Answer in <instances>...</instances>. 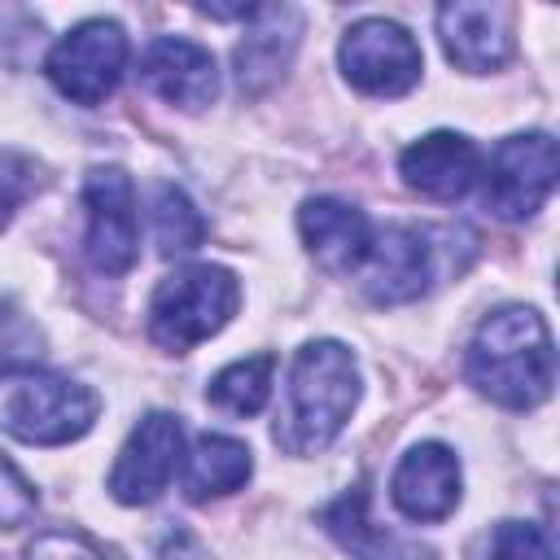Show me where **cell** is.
<instances>
[{
  "instance_id": "cell-6",
  "label": "cell",
  "mask_w": 560,
  "mask_h": 560,
  "mask_svg": "<svg viewBox=\"0 0 560 560\" xmlns=\"http://www.w3.org/2000/svg\"><path fill=\"white\" fill-rule=\"evenodd\" d=\"M127 57H131L127 31L114 18H83L52 44V52L44 57V74L66 101L101 105L118 88Z\"/></svg>"
},
{
  "instance_id": "cell-2",
  "label": "cell",
  "mask_w": 560,
  "mask_h": 560,
  "mask_svg": "<svg viewBox=\"0 0 560 560\" xmlns=\"http://www.w3.org/2000/svg\"><path fill=\"white\" fill-rule=\"evenodd\" d=\"M359 398H363V372L354 350L332 337L306 341L289 363L284 411L271 429L276 446L298 459L328 451L341 438L346 420L354 416Z\"/></svg>"
},
{
  "instance_id": "cell-10",
  "label": "cell",
  "mask_w": 560,
  "mask_h": 560,
  "mask_svg": "<svg viewBox=\"0 0 560 560\" xmlns=\"http://www.w3.org/2000/svg\"><path fill=\"white\" fill-rule=\"evenodd\" d=\"M179 464H184V424H179V416L149 411V416H140V424L118 446V459L109 468L105 490L127 508L158 503L166 494L171 477L179 472Z\"/></svg>"
},
{
  "instance_id": "cell-11",
  "label": "cell",
  "mask_w": 560,
  "mask_h": 560,
  "mask_svg": "<svg viewBox=\"0 0 560 560\" xmlns=\"http://www.w3.org/2000/svg\"><path fill=\"white\" fill-rule=\"evenodd\" d=\"M464 472L459 455L446 442H416L389 472V499L394 508L416 525H438L459 508Z\"/></svg>"
},
{
  "instance_id": "cell-20",
  "label": "cell",
  "mask_w": 560,
  "mask_h": 560,
  "mask_svg": "<svg viewBox=\"0 0 560 560\" xmlns=\"http://www.w3.org/2000/svg\"><path fill=\"white\" fill-rule=\"evenodd\" d=\"M149 223H153V241H158V254L162 258H175V254H188L201 245L206 236V219L201 210L192 206V197L175 184H158L153 197H149Z\"/></svg>"
},
{
  "instance_id": "cell-14",
  "label": "cell",
  "mask_w": 560,
  "mask_h": 560,
  "mask_svg": "<svg viewBox=\"0 0 560 560\" xmlns=\"http://www.w3.org/2000/svg\"><path fill=\"white\" fill-rule=\"evenodd\" d=\"M481 149L464 131H429L398 153V175L411 192L433 201H459L481 179Z\"/></svg>"
},
{
  "instance_id": "cell-12",
  "label": "cell",
  "mask_w": 560,
  "mask_h": 560,
  "mask_svg": "<svg viewBox=\"0 0 560 560\" xmlns=\"http://www.w3.org/2000/svg\"><path fill=\"white\" fill-rule=\"evenodd\" d=\"M438 39L455 70L464 74H494L512 61L516 35H512V9L508 4H472L451 0L438 9Z\"/></svg>"
},
{
  "instance_id": "cell-15",
  "label": "cell",
  "mask_w": 560,
  "mask_h": 560,
  "mask_svg": "<svg viewBox=\"0 0 560 560\" xmlns=\"http://www.w3.org/2000/svg\"><path fill=\"white\" fill-rule=\"evenodd\" d=\"M372 232H376V223L341 197H306L298 210V236H302L306 254L332 276L359 271V262L372 245Z\"/></svg>"
},
{
  "instance_id": "cell-22",
  "label": "cell",
  "mask_w": 560,
  "mask_h": 560,
  "mask_svg": "<svg viewBox=\"0 0 560 560\" xmlns=\"http://www.w3.org/2000/svg\"><path fill=\"white\" fill-rule=\"evenodd\" d=\"M486 560H556V551H551V538L538 525H529V521H503L490 534Z\"/></svg>"
},
{
  "instance_id": "cell-16",
  "label": "cell",
  "mask_w": 560,
  "mask_h": 560,
  "mask_svg": "<svg viewBox=\"0 0 560 560\" xmlns=\"http://www.w3.org/2000/svg\"><path fill=\"white\" fill-rule=\"evenodd\" d=\"M298 39H302V13L293 4H258L245 39L232 52L241 92L262 96L271 83H280L298 52Z\"/></svg>"
},
{
  "instance_id": "cell-18",
  "label": "cell",
  "mask_w": 560,
  "mask_h": 560,
  "mask_svg": "<svg viewBox=\"0 0 560 560\" xmlns=\"http://www.w3.org/2000/svg\"><path fill=\"white\" fill-rule=\"evenodd\" d=\"M249 477H254V451L241 438H228V433H201L184 451V464H179V486L192 503L232 494Z\"/></svg>"
},
{
  "instance_id": "cell-5",
  "label": "cell",
  "mask_w": 560,
  "mask_h": 560,
  "mask_svg": "<svg viewBox=\"0 0 560 560\" xmlns=\"http://www.w3.org/2000/svg\"><path fill=\"white\" fill-rule=\"evenodd\" d=\"M337 66L346 83L363 96H407L424 74V52L416 35L394 18H359L337 44Z\"/></svg>"
},
{
  "instance_id": "cell-3",
  "label": "cell",
  "mask_w": 560,
  "mask_h": 560,
  "mask_svg": "<svg viewBox=\"0 0 560 560\" xmlns=\"http://www.w3.org/2000/svg\"><path fill=\"white\" fill-rule=\"evenodd\" d=\"M241 306V280L219 262H184L149 298V337L166 354H188L228 328Z\"/></svg>"
},
{
  "instance_id": "cell-25",
  "label": "cell",
  "mask_w": 560,
  "mask_h": 560,
  "mask_svg": "<svg viewBox=\"0 0 560 560\" xmlns=\"http://www.w3.org/2000/svg\"><path fill=\"white\" fill-rule=\"evenodd\" d=\"M31 162H22V158H13V153H0V223L13 214V206L26 197V188H31Z\"/></svg>"
},
{
  "instance_id": "cell-24",
  "label": "cell",
  "mask_w": 560,
  "mask_h": 560,
  "mask_svg": "<svg viewBox=\"0 0 560 560\" xmlns=\"http://www.w3.org/2000/svg\"><path fill=\"white\" fill-rule=\"evenodd\" d=\"M26 560H109V556L79 529H48L26 547Z\"/></svg>"
},
{
  "instance_id": "cell-8",
  "label": "cell",
  "mask_w": 560,
  "mask_h": 560,
  "mask_svg": "<svg viewBox=\"0 0 560 560\" xmlns=\"http://www.w3.org/2000/svg\"><path fill=\"white\" fill-rule=\"evenodd\" d=\"M560 153L547 131H516L494 144L490 162L481 166L486 179V210L499 219H529L542 210V201L556 188Z\"/></svg>"
},
{
  "instance_id": "cell-23",
  "label": "cell",
  "mask_w": 560,
  "mask_h": 560,
  "mask_svg": "<svg viewBox=\"0 0 560 560\" xmlns=\"http://www.w3.org/2000/svg\"><path fill=\"white\" fill-rule=\"evenodd\" d=\"M35 503H39L35 486L18 472V464L9 455H0V529L26 525L35 516Z\"/></svg>"
},
{
  "instance_id": "cell-1",
  "label": "cell",
  "mask_w": 560,
  "mask_h": 560,
  "mask_svg": "<svg viewBox=\"0 0 560 560\" xmlns=\"http://www.w3.org/2000/svg\"><path fill=\"white\" fill-rule=\"evenodd\" d=\"M464 376L481 398L508 411H534L547 402L556 385V346L547 319L534 306L490 311L468 337Z\"/></svg>"
},
{
  "instance_id": "cell-9",
  "label": "cell",
  "mask_w": 560,
  "mask_h": 560,
  "mask_svg": "<svg viewBox=\"0 0 560 560\" xmlns=\"http://www.w3.org/2000/svg\"><path fill=\"white\" fill-rule=\"evenodd\" d=\"M83 254L96 271L122 276L140 249V219H136V184L122 166H92L83 175Z\"/></svg>"
},
{
  "instance_id": "cell-4",
  "label": "cell",
  "mask_w": 560,
  "mask_h": 560,
  "mask_svg": "<svg viewBox=\"0 0 560 560\" xmlns=\"http://www.w3.org/2000/svg\"><path fill=\"white\" fill-rule=\"evenodd\" d=\"M101 416V394L74 376L39 372L26 376L0 411L4 433H13L26 446H66L79 442Z\"/></svg>"
},
{
  "instance_id": "cell-13",
  "label": "cell",
  "mask_w": 560,
  "mask_h": 560,
  "mask_svg": "<svg viewBox=\"0 0 560 560\" xmlns=\"http://www.w3.org/2000/svg\"><path fill=\"white\" fill-rule=\"evenodd\" d=\"M140 83L175 105V109H206L219 96V66L210 57V48H201L197 39L184 35H158L144 52H140Z\"/></svg>"
},
{
  "instance_id": "cell-7",
  "label": "cell",
  "mask_w": 560,
  "mask_h": 560,
  "mask_svg": "<svg viewBox=\"0 0 560 560\" xmlns=\"http://www.w3.org/2000/svg\"><path fill=\"white\" fill-rule=\"evenodd\" d=\"M354 280H359L363 298L376 302V306L416 302L438 280L433 228H420V223H385V228H376Z\"/></svg>"
},
{
  "instance_id": "cell-21",
  "label": "cell",
  "mask_w": 560,
  "mask_h": 560,
  "mask_svg": "<svg viewBox=\"0 0 560 560\" xmlns=\"http://www.w3.org/2000/svg\"><path fill=\"white\" fill-rule=\"evenodd\" d=\"M48 337L35 324V315L18 298H0V376L35 372L44 363Z\"/></svg>"
},
{
  "instance_id": "cell-17",
  "label": "cell",
  "mask_w": 560,
  "mask_h": 560,
  "mask_svg": "<svg viewBox=\"0 0 560 560\" xmlns=\"http://www.w3.org/2000/svg\"><path fill=\"white\" fill-rule=\"evenodd\" d=\"M319 525L337 538L341 551H350L354 560H438V551L420 538H407L381 521H372L368 512V490H341L332 503L319 508Z\"/></svg>"
},
{
  "instance_id": "cell-19",
  "label": "cell",
  "mask_w": 560,
  "mask_h": 560,
  "mask_svg": "<svg viewBox=\"0 0 560 560\" xmlns=\"http://www.w3.org/2000/svg\"><path fill=\"white\" fill-rule=\"evenodd\" d=\"M271 385H276V354L258 350V354H245V359L219 368L206 385V398H210V407H219L228 416H258L271 402Z\"/></svg>"
}]
</instances>
